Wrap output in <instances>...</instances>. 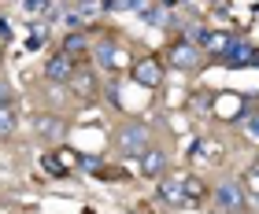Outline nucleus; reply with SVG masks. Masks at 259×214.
I'll list each match as a JSON object with an SVG mask.
<instances>
[{
  "label": "nucleus",
  "mask_w": 259,
  "mask_h": 214,
  "mask_svg": "<svg viewBox=\"0 0 259 214\" xmlns=\"http://www.w3.org/2000/svg\"><path fill=\"white\" fill-rule=\"evenodd\" d=\"M145 144H148V129L141 126V122H134V126L122 129V148L130 151V155H141V151H145Z\"/></svg>",
  "instance_id": "obj_3"
},
{
  "label": "nucleus",
  "mask_w": 259,
  "mask_h": 214,
  "mask_svg": "<svg viewBox=\"0 0 259 214\" xmlns=\"http://www.w3.org/2000/svg\"><path fill=\"white\" fill-rule=\"evenodd\" d=\"M134 81L145 85V89L159 85V63H156V59H141V63L134 67Z\"/></svg>",
  "instance_id": "obj_5"
},
{
  "label": "nucleus",
  "mask_w": 259,
  "mask_h": 214,
  "mask_svg": "<svg viewBox=\"0 0 259 214\" xmlns=\"http://www.w3.org/2000/svg\"><path fill=\"white\" fill-rule=\"evenodd\" d=\"M37 129H41V133H56V129H60V126H56L52 118H37Z\"/></svg>",
  "instance_id": "obj_14"
},
{
  "label": "nucleus",
  "mask_w": 259,
  "mask_h": 214,
  "mask_svg": "<svg viewBox=\"0 0 259 214\" xmlns=\"http://www.w3.org/2000/svg\"><path fill=\"white\" fill-rule=\"evenodd\" d=\"M163 166H167V155H163V151H156V148H145V151H141V170H145L148 177H159Z\"/></svg>",
  "instance_id": "obj_7"
},
{
  "label": "nucleus",
  "mask_w": 259,
  "mask_h": 214,
  "mask_svg": "<svg viewBox=\"0 0 259 214\" xmlns=\"http://www.w3.org/2000/svg\"><path fill=\"white\" fill-rule=\"evenodd\" d=\"M159 203L163 207H185V177H167L159 185Z\"/></svg>",
  "instance_id": "obj_1"
},
{
  "label": "nucleus",
  "mask_w": 259,
  "mask_h": 214,
  "mask_svg": "<svg viewBox=\"0 0 259 214\" xmlns=\"http://www.w3.org/2000/svg\"><path fill=\"white\" fill-rule=\"evenodd\" d=\"M0 103H11V85L8 81H0Z\"/></svg>",
  "instance_id": "obj_15"
},
{
  "label": "nucleus",
  "mask_w": 259,
  "mask_h": 214,
  "mask_svg": "<svg viewBox=\"0 0 259 214\" xmlns=\"http://www.w3.org/2000/svg\"><path fill=\"white\" fill-rule=\"evenodd\" d=\"M248 133H252V137H259V115H255L252 122H248Z\"/></svg>",
  "instance_id": "obj_16"
},
{
  "label": "nucleus",
  "mask_w": 259,
  "mask_h": 214,
  "mask_svg": "<svg viewBox=\"0 0 259 214\" xmlns=\"http://www.w3.org/2000/svg\"><path fill=\"white\" fill-rule=\"evenodd\" d=\"M230 44H233L230 33H211V37H207V48H211V52H226Z\"/></svg>",
  "instance_id": "obj_12"
},
{
  "label": "nucleus",
  "mask_w": 259,
  "mask_h": 214,
  "mask_svg": "<svg viewBox=\"0 0 259 214\" xmlns=\"http://www.w3.org/2000/svg\"><path fill=\"white\" fill-rule=\"evenodd\" d=\"M97 63L100 67H119V48H115V44H100L97 48Z\"/></svg>",
  "instance_id": "obj_9"
},
{
  "label": "nucleus",
  "mask_w": 259,
  "mask_h": 214,
  "mask_svg": "<svg viewBox=\"0 0 259 214\" xmlns=\"http://www.w3.org/2000/svg\"><path fill=\"white\" fill-rule=\"evenodd\" d=\"M196 59H200V52L193 48V44H174V48H170V63L174 67H182V70H189V67H196Z\"/></svg>",
  "instance_id": "obj_8"
},
{
  "label": "nucleus",
  "mask_w": 259,
  "mask_h": 214,
  "mask_svg": "<svg viewBox=\"0 0 259 214\" xmlns=\"http://www.w3.org/2000/svg\"><path fill=\"white\" fill-rule=\"evenodd\" d=\"M70 74H74V56H67V52L52 56L45 63V78L49 81H70Z\"/></svg>",
  "instance_id": "obj_2"
},
{
  "label": "nucleus",
  "mask_w": 259,
  "mask_h": 214,
  "mask_svg": "<svg viewBox=\"0 0 259 214\" xmlns=\"http://www.w3.org/2000/svg\"><path fill=\"white\" fill-rule=\"evenodd\" d=\"M252 188H259V170H255V174H252Z\"/></svg>",
  "instance_id": "obj_17"
},
{
  "label": "nucleus",
  "mask_w": 259,
  "mask_h": 214,
  "mask_svg": "<svg viewBox=\"0 0 259 214\" xmlns=\"http://www.w3.org/2000/svg\"><path fill=\"white\" fill-rule=\"evenodd\" d=\"M145 0H111V8L115 11H134V8H141Z\"/></svg>",
  "instance_id": "obj_13"
},
{
  "label": "nucleus",
  "mask_w": 259,
  "mask_h": 214,
  "mask_svg": "<svg viewBox=\"0 0 259 214\" xmlns=\"http://www.w3.org/2000/svg\"><path fill=\"white\" fill-rule=\"evenodd\" d=\"M15 129V107L11 103H0V137H8Z\"/></svg>",
  "instance_id": "obj_10"
},
{
  "label": "nucleus",
  "mask_w": 259,
  "mask_h": 214,
  "mask_svg": "<svg viewBox=\"0 0 259 214\" xmlns=\"http://www.w3.org/2000/svg\"><path fill=\"white\" fill-rule=\"evenodd\" d=\"M215 207H219V210H241V207H244L241 188H237V185H222L219 192H215Z\"/></svg>",
  "instance_id": "obj_4"
},
{
  "label": "nucleus",
  "mask_w": 259,
  "mask_h": 214,
  "mask_svg": "<svg viewBox=\"0 0 259 214\" xmlns=\"http://www.w3.org/2000/svg\"><path fill=\"white\" fill-rule=\"evenodd\" d=\"M226 63L230 67H244V63H259V52L252 48V44H237L233 41L230 48H226Z\"/></svg>",
  "instance_id": "obj_6"
},
{
  "label": "nucleus",
  "mask_w": 259,
  "mask_h": 214,
  "mask_svg": "<svg viewBox=\"0 0 259 214\" xmlns=\"http://www.w3.org/2000/svg\"><path fill=\"white\" fill-rule=\"evenodd\" d=\"M85 48H89V44H85L81 33H67V41H63V52H67V56H81Z\"/></svg>",
  "instance_id": "obj_11"
}]
</instances>
